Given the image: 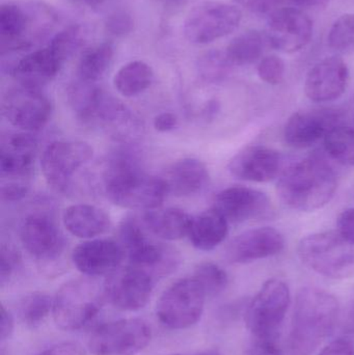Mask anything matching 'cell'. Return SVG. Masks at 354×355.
Wrapping results in <instances>:
<instances>
[{
    "mask_svg": "<svg viewBox=\"0 0 354 355\" xmlns=\"http://www.w3.org/2000/svg\"><path fill=\"white\" fill-rule=\"evenodd\" d=\"M170 355H222V354H220V352H216V350H206V352H197V354H174Z\"/></svg>",
    "mask_w": 354,
    "mask_h": 355,
    "instance_id": "cell-52",
    "label": "cell"
},
{
    "mask_svg": "<svg viewBox=\"0 0 354 355\" xmlns=\"http://www.w3.org/2000/svg\"><path fill=\"white\" fill-rule=\"evenodd\" d=\"M53 311V300L42 292H33L23 298L20 304V316L23 322L37 327L46 320Z\"/></svg>",
    "mask_w": 354,
    "mask_h": 355,
    "instance_id": "cell-34",
    "label": "cell"
},
{
    "mask_svg": "<svg viewBox=\"0 0 354 355\" xmlns=\"http://www.w3.org/2000/svg\"><path fill=\"white\" fill-rule=\"evenodd\" d=\"M64 62L47 46L27 53L10 67V73L19 85L39 89L55 78Z\"/></svg>",
    "mask_w": 354,
    "mask_h": 355,
    "instance_id": "cell-22",
    "label": "cell"
},
{
    "mask_svg": "<svg viewBox=\"0 0 354 355\" xmlns=\"http://www.w3.org/2000/svg\"><path fill=\"white\" fill-rule=\"evenodd\" d=\"M319 355H354V345L348 340L337 339L326 345Z\"/></svg>",
    "mask_w": 354,
    "mask_h": 355,
    "instance_id": "cell-45",
    "label": "cell"
},
{
    "mask_svg": "<svg viewBox=\"0 0 354 355\" xmlns=\"http://www.w3.org/2000/svg\"><path fill=\"white\" fill-rule=\"evenodd\" d=\"M266 35L274 49L284 53H294L311 41L313 22L299 8H280L274 10L268 20Z\"/></svg>",
    "mask_w": 354,
    "mask_h": 355,
    "instance_id": "cell-14",
    "label": "cell"
},
{
    "mask_svg": "<svg viewBox=\"0 0 354 355\" xmlns=\"http://www.w3.org/2000/svg\"><path fill=\"white\" fill-rule=\"evenodd\" d=\"M230 174L243 181L266 183L285 170L282 154L265 146H249L236 154L228 164Z\"/></svg>",
    "mask_w": 354,
    "mask_h": 355,
    "instance_id": "cell-16",
    "label": "cell"
},
{
    "mask_svg": "<svg viewBox=\"0 0 354 355\" xmlns=\"http://www.w3.org/2000/svg\"><path fill=\"white\" fill-rule=\"evenodd\" d=\"M93 157V148L85 141H54L42 154V173L54 190L67 193Z\"/></svg>",
    "mask_w": 354,
    "mask_h": 355,
    "instance_id": "cell-9",
    "label": "cell"
},
{
    "mask_svg": "<svg viewBox=\"0 0 354 355\" xmlns=\"http://www.w3.org/2000/svg\"><path fill=\"white\" fill-rule=\"evenodd\" d=\"M28 193V186L20 182H8L1 187V198L4 202H19Z\"/></svg>",
    "mask_w": 354,
    "mask_h": 355,
    "instance_id": "cell-42",
    "label": "cell"
},
{
    "mask_svg": "<svg viewBox=\"0 0 354 355\" xmlns=\"http://www.w3.org/2000/svg\"><path fill=\"white\" fill-rule=\"evenodd\" d=\"M154 72L143 60H134L123 66L114 76L116 91L125 97H134L149 89L153 83Z\"/></svg>",
    "mask_w": 354,
    "mask_h": 355,
    "instance_id": "cell-29",
    "label": "cell"
},
{
    "mask_svg": "<svg viewBox=\"0 0 354 355\" xmlns=\"http://www.w3.org/2000/svg\"><path fill=\"white\" fill-rule=\"evenodd\" d=\"M20 239L25 250L39 261H53L62 254L64 238L49 215L35 213L21 223Z\"/></svg>",
    "mask_w": 354,
    "mask_h": 355,
    "instance_id": "cell-17",
    "label": "cell"
},
{
    "mask_svg": "<svg viewBox=\"0 0 354 355\" xmlns=\"http://www.w3.org/2000/svg\"><path fill=\"white\" fill-rule=\"evenodd\" d=\"M151 339V327L145 320L122 319L98 327L89 347L94 355H137Z\"/></svg>",
    "mask_w": 354,
    "mask_h": 355,
    "instance_id": "cell-11",
    "label": "cell"
},
{
    "mask_svg": "<svg viewBox=\"0 0 354 355\" xmlns=\"http://www.w3.org/2000/svg\"><path fill=\"white\" fill-rule=\"evenodd\" d=\"M264 44L265 41L259 31H245L231 41L226 53L234 66H247L261 58Z\"/></svg>",
    "mask_w": 354,
    "mask_h": 355,
    "instance_id": "cell-31",
    "label": "cell"
},
{
    "mask_svg": "<svg viewBox=\"0 0 354 355\" xmlns=\"http://www.w3.org/2000/svg\"><path fill=\"white\" fill-rule=\"evenodd\" d=\"M297 254L306 266L322 277L339 281L354 277V244L338 231L303 238Z\"/></svg>",
    "mask_w": 354,
    "mask_h": 355,
    "instance_id": "cell-5",
    "label": "cell"
},
{
    "mask_svg": "<svg viewBox=\"0 0 354 355\" xmlns=\"http://www.w3.org/2000/svg\"><path fill=\"white\" fill-rule=\"evenodd\" d=\"M214 209L229 223H241L269 216L272 204L268 196L260 190L232 186L215 196Z\"/></svg>",
    "mask_w": 354,
    "mask_h": 355,
    "instance_id": "cell-15",
    "label": "cell"
},
{
    "mask_svg": "<svg viewBox=\"0 0 354 355\" xmlns=\"http://www.w3.org/2000/svg\"><path fill=\"white\" fill-rule=\"evenodd\" d=\"M85 43V31L79 25H71L56 33L49 42V47L62 62L74 55Z\"/></svg>",
    "mask_w": 354,
    "mask_h": 355,
    "instance_id": "cell-37",
    "label": "cell"
},
{
    "mask_svg": "<svg viewBox=\"0 0 354 355\" xmlns=\"http://www.w3.org/2000/svg\"><path fill=\"white\" fill-rule=\"evenodd\" d=\"M338 300L326 290L306 287L295 298L289 346L292 355H311L338 321Z\"/></svg>",
    "mask_w": 354,
    "mask_h": 355,
    "instance_id": "cell-3",
    "label": "cell"
},
{
    "mask_svg": "<svg viewBox=\"0 0 354 355\" xmlns=\"http://www.w3.org/2000/svg\"><path fill=\"white\" fill-rule=\"evenodd\" d=\"M328 46L339 54H349L354 51V14L339 17L328 33Z\"/></svg>",
    "mask_w": 354,
    "mask_h": 355,
    "instance_id": "cell-35",
    "label": "cell"
},
{
    "mask_svg": "<svg viewBox=\"0 0 354 355\" xmlns=\"http://www.w3.org/2000/svg\"><path fill=\"white\" fill-rule=\"evenodd\" d=\"M290 304V289L284 281L272 279L266 282L245 313V323L255 339H278Z\"/></svg>",
    "mask_w": 354,
    "mask_h": 355,
    "instance_id": "cell-7",
    "label": "cell"
},
{
    "mask_svg": "<svg viewBox=\"0 0 354 355\" xmlns=\"http://www.w3.org/2000/svg\"><path fill=\"white\" fill-rule=\"evenodd\" d=\"M229 233V221L215 209L193 217L188 237L202 252H210L224 242Z\"/></svg>",
    "mask_w": 354,
    "mask_h": 355,
    "instance_id": "cell-28",
    "label": "cell"
},
{
    "mask_svg": "<svg viewBox=\"0 0 354 355\" xmlns=\"http://www.w3.org/2000/svg\"><path fill=\"white\" fill-rule=\"evenodd\" d=\"M293 1L301 6H307V8H320V6H326L330 0H293Z\"/></svg>",
    "mask_w": 354,
    "mask_h": 355,
    "instance_id": "cell-49",
    "label": "cell"
},
{
    "mask_svg": "<svg viewBox=\"0 0 354 355\" xmlns=\"http://www.w3.org/2000/svg\"><path fill=\"white\" fill-rule=\"evenodd\" d=\"M209 178L207 166L201 160L184 158L172 164L163 179L170 193L177 196H191L207 187Z\"/></svg>",
    "mask_w": 354,
    "mask_h": 355,
    "instance_id": "cell-26",
    "label": "cell"
},
{
    "mask_svg": "<svg viewBox=\"0 0 354 355\" xmlns=\"http://www.w3.org/2000/svg\"><path fill=\"white\" fill-rule=\"evenodd\" d=\"M240 10L224 2L207 1L195 6L184 21L185 37L204 45L232 33L240 24Z\"/></svg>",
    "mask_w": 354,
    "mask_h": 355,
    "instance_id": "cell-10",
    "label": "cell"
},
{
    "mask_svg": "<svg viewBox=\"0 0 354 355\" xmlns=\"http://www.w3.org/2000/svg\"><path fill=\"white\" fill-rule=\"evenodd\" d=\"M239 3L257 14H267L274 12L280 0H236Z\"/></svg>",
    "mask_w": 354,
    "mask_h": 355,
    "instance_id": "cell-46",
    "label": "cell"
},
{
    "mask_svg": "<svg viewBox=\"0 0 354 355\" xmlns=\"http://www.w3.org/2000/svg\"><path fill=\"white\" fill-rule=\"evenodd\" d=\"M337 231L354 244V208L346 209L338 217Z\"/></svg>",
    "mask_w": 354,
    "mask_h": 355,
    "instance_id": "cell-43",
    "label": "cell"
},
{
    "mask_svg": "<svg viewBox=\"0 0 354 355\" xmlns=\"http://www.w3.org/2000/svg\"><path fill=\"white\" fill-rule=\"evenodd\" d=\"M193 217L180 208L155 209L143 215V225L160 239L176 241L188 236Z\"/></svg>",
    "mask_w": 354,
    "mask_h": 355,
    "instance_id": "cell-27",
    "label": "cell"
},
{
    "mask_svg": "<svg viewBox=\"0 0 354 355\" xmlns=\"http://www.w3.org/2000/svg\"><path fill=\"white\" fill-rule=\"evenodd\" d=\"M103 181L108 198L126 209L155 210L170 193L163 178L145 174L136 156L129 151L116 152L112 156Z\"/></svg>",
    "mask_w": 354,
    "mask_h": 355,
    "instance_id": "cell-1",
    "label": "cell"
},
{
    "mask_svg": "<svg viewBox=\"0 0 354 355\" xmlns=\"http://www.w3.org/2000/svg\"><path fill=\"white\" fill-rule=\"evenodd\" d=\"M336 114L328 112H299L289 118L284 130L285 141L290 147L307 149L324 139L336 127Z\"/></svg>",
    "mask_w": 354,
    "mask_h": 355,
    "instance_id": "cell-23",
    "label": "cell"
},
{
    "mask_svg": "<svg viewBox=\"0 0 354 355\" xmlns=\"http://www.w3.org/2000/svg\"><path fill=\"white\" fill-rule=\"evenodd\" d=\"M206 297L203 288L195 277L179 279L160 296L156 315L168 329H189L201 319Z\"/></svg>",
    "mask_w": 354,
    "mask_h": 355,
    "instance_id": "cell-8",
    "label": "cell"
},
{
    "mask_svg": "<svg viewBox=\"0 0 354 355\" xmlns=\"http://www.w3.org/2000/svg\"><path fill=\"white\" fill-rule=\"evenodd\" d=\"M285 238L274 227L247 230L239 234L227 246L226 257L233 264H247L280 254Z\"/></svg>",
    "mask_w": 354,
    "mask_h": 355,
    "instance_id": "cell-18",
    "label": "cell"
},
{
    "mask_svg": "<svg viewBox=\"0 0 354 355\" xmlns=\"http://www.w3.org/2000/svg\"><path fill=\"white\" fill-rule=\"evenodd\" d=\"M37 141L26 131L8 132L0 145V171L2 177L22 179L30 176L35 164Z\"/></svg>",
    "mask_w": 354,
    "mask_h": 355,
    "instance_id": "cell-21",
    "label": "cell"
},
{
    "mask_svg": "<svg viewBox=\"0 0 354 355\" xmlns=\"http://www.w3.org/2000/svg\"><path fill=\"white\" fill-rule=\"evenodd\" d=\"M114 55V46L108 42L87 50L79 60V79L91 83L101 79L109 69Z\"/></svg>",
    "mask_w": 354,
    "mask_h": 355,
    "instance_id": "cell-30",
    "label": "cell"
},
{
    "mask_svg": "<svg viewBox=\"0 0 354 355\" xmlns=\"http://www.w3.org/2000/svg\"><path fill=\"white\" fill-rule=\"evenodd\" d=\"M249 355H285L278 340L255 339L249 347Z\"/></svg>",
    "mask_w": 354,
    "mask_h": 355,
    "instance_id": "cell-41",
    "label": "cell"
},
{
    "mask_svg": "<svg viewBox=\"0 0 354 355\" xmlns=\"http://www.w3.org/2000/svg\"><path fill=\"white\" fill-rule=\"evenodd\" d=\"M57 21L53 8L44 3L2 4L0 8L1 56L30 49L50 35Z\"/></svg>",
    "mask_w": 354,
    "mask_h": 355,
    "instance_id": "cell-4",
    "label": "cell"
},
{
    "mask_svg": "<svg viewBox=\"0 0 354 355\" xmlns=\"http://www.w3.org/2000/svg\"><path fill=\"white\" fill-rule=\"evenodd\" d=\"M14 331V318L12 313L1 306V319H0V340L6 341Z\"/></svg>",
    "mask_w": 354,
    "mask_h": 355,
    "instance_id": "cell-48",
    "label": "cell"
},
{
    "mask_svg": "<svg viewBox=\"0 0 354 355\" xmlns=\"http://www.w3.org/2000/svg\"><path fill=\"white\" fill-rule=\"evenodd\" d=\"M125 250L121 244L108 239H89L73 250L72 261L87 277L109 275L120 267Z\"/></svg>",
    "mask_w": 354,
    "mask_h": 355,
    "instance_id": "cell-20",
    "label": "cell"
},
{
    "mask_svg": "<svg viewBox=\"0 0 354 355\" xmlns=\"http://www.w3.org/2000/svg\"><path fill=\"white\" fill-rule=\"evenodd\" d=\"M71 1H73V2H82V0H71Z\"/></svg>",
    "mask_w": 354,
    "mask_h": 355,
    "instance_id": "cell-53",
    "label": "cell"
},
{
    "mask_svg": "<svg viewBox=\"0 0 354 355\" xmlns=\"http://www.w3.org/2000/svg\"><path fill=\"white\" fill-rule=\"evenodd\" d=\"M39 355H87L80 344L75 342H62L42 352Z\"/></svg>",
    "mask_w": 354,
    "mask_h": 355,
    "instance_id": "cell-44",
    "label": "cell"
},
{
    "mask_svg": "<svg viewBox=\"0 0 354 355\" xmlns=\"http://www.w3.org/2000/svg\"><path fill=\"white\" fill-rule=\"evenodd\" d=\"M105 29L110 35L122 37L129 35L134 27V20L130 12L118 8L107 15L105 19Z\"/></svg>",
    "mask_w": 354,
    "mask_h": 355,
    "instance_id": "cell-39",
    "label": "cell"
},
{
    "mask_svg": "<svg viewBox=\"0 0 354 355\" xmlns=\"http://www.w3.org/2000/svg\"><path fill=\"white\" fill-rule=\"evenodd\" d=\"M349 83V69L338 56L316 64L306 77L305 93L317 103L332 102L342 97Z\"/></svg>",
    "mask_w": 354,
    "mask_h": 355,
    "instance_id": "cell-19",
    "label": "cell"
},
{
    "mask_svg": "<svg viewBox=\"0 0 354 355\" xmlns=\"http://www.w3.org/2000/svg\"><path fill=\"white\" fill-rule=\"evenodd\" d=\"M286 67L284 60L276 55L264 58L258 66L260 79L268 85H278L284 80Z\"/></svg>",
    "mask_w": 354,
    "mask_h": 355,
    "instance_id": "cell-38",
    "label": "cell"
},
{
    "mask_svg": "<svg viewBox=\"0 0 354 355\" xmlns=\"http://www.w3.org/2000/svg\"><path fill=\"white\" fill-rule=\"evenodd\" d=\"M337 188L338 179L334 168L322 156L313 155L285 168L276 191L289 208L312 212L328 205Z\"/></svg>",
    "mask_w": 354,
    "mask_h": 355,
    "instance_id": "cell-2",
    "label": "cell"
},
{
    "mask_svg": "<svg viewBox=\"0 0 354 355\" xmlns=\"http://www.w3.org/2000/svg\"><path fill=\"white\" fill-rule=\"evenodd\" d=\"M129 265L149 273L154 279L166 277L176 270L181 262L175 248L152 241L145 237L125 250Z\"/></svg>",
    "mask_w": 354,
    "mask_h": 355,
    "instance_id": "cell-24",
    "label": "cell"
},
{
    "mask_svg": "<svg viewBox=\"0 0 354 355\" xmlns=\"http://www.w3.org/2000/svg\"><path fill=\"white\" fill-rule=\"evenodd\" d=\"M153 125L158 132H170L178 126V118L172 112H162L155 116Z\"/></svg>",
    "mask_w": 354,
    "mask_h": 355,
    "instance_id": "cell-47",
    "label": "cell"
},
{
    "mask_svg": "<svg viewBox=\"0 0 354 355\" xmlns=\"http://www.w3.org/2000/svg\"><path fill=\"white\" fill-rule=\"evenodd\" d=\"M233 66L234 64L229 60L226 51L210 50L197 58V71L202 80L218 83L230 75Z\"/></svg>",
    "mask_w": 354,
    "mask_h": 355,
    "instance_id": "cell-33",
    "label": "cell"
},
{
    "mask_svg": "<svg viewBox=\"0 0 354 355\" xmlns=\"http://www.w3.org/2000/svg\"><path fill=\"white\" fill-rule=\"evenodd\" d=\"M51 112V102L39 89L19 85L10 89L2 100L6 120L26 132L42 130L49 122Z\"/></svg>",
    "mask_w": 354,
    "mask_h": 355,
    "instance_id": "cell-12",
    "label": "cell"
},
{
    "mask_svg": "<svg viewBox=\"0 0 354 355\" xmlns=\"http://www.w3.org/2000/svg\"><path fill=\"white\" fill-rule=\"evenodd\" d=\"M218 102L215 100H211V101L208 102L207 105H206L205 110H204V116H205L206 119H211L215 116L216 112H218Z\"/></svg>",
    "mask_w": 354,
    "mask_h": 355,
    "instance_id": "cell-50",
    "label": "cell"
},
{
    "mask_svg": "<svg viewBox=\"0 0 354 355\" xmlns=\"http://www.w3.org/2000/svg\"><path fill=\"white\" fill-rule=\"evenodd\" d=\"M104 297V288L101 291L89 279L69 282L58 290L53 298L54 321L64 331H79L97 316Z\"/></svg>",
    "mask_w": 354,
    "mask_h": 355,
    "instance_id": "cell-6",
    "label": "cell"
},
{
    "mask_svg": "<svg viewBox=\"0 0 354 355\" xmlns=\"http://www.w3.org/2000/svg\"><path fill=\"white\" fill-rule=\"evenodd\" d=\"M197 283L203 288L206 296L214 297L226 290L229 277L226 271L211 262L202 263L195 268L193 275Z\"/></svg>",
    "mask_w": 354,
    "mask_h": 355,
    "instance_id": "cell-36",
    "label": "cell"
},
{
    "mask_svg": "<svg viewBox=\"0 0 354 355\" xmlns=\"http://www.w3.org/2000/svg\"><path fill=\"white\" fill-rule=\"evenodd\" d=\"M64 227L75 237L95 239L109 231V215L99 207L77 204L68 207L62 214Z\"/></svg>",
    "mask_w": 354,
    "mask_h": 355,
    "instance_id": "cell-25",
    "label": "cell"
},
{
    "mask_svg": "<svg viewBox=\"0 0 354 355\" xmlns=\"http://www.w3.org/2000/svg\"><path fill=\"white\" fill-rule=\"evenodd\" d=\"M106 1L107 0H82V2H85L89 8H97V6H102Z\"/></svg>",
    "mask_w": 354,
    "mask_h": 355,
    "instance_id": "cell-51",
    "label": "cell"
},
{
    "mask_svg": "<svg viewBox=\"0 0 354 355\" xmlns=\"http://www.w3.org/2000/svg\"><path fill=\"white\" fill-rule=\"evenodd\" d=\"M324 149L332 159L342 166H354V128L336 126L324 139Z\"/></svg>",
    "mask_w": 354,
    "mask_h": 355,
    "instance_id": "cell-32",
    "label": "cell"
},
{
    "mask_svg": "<svg viewBox=\"0 0 354 355\" xmlns=\"http://www.w3.org/2000/svg\"><path fill=\"white\" fill-rule=\"evenodd\" d=\"M20 263V257L17 254L16 250L6 246L1 248V258H0V285L3 287Z\"/></svg>",
    "mask_w": 354,
    "mask_h": 355,
    "instance_id": "cell-40",
    "label": "cell"
},
{
    "mask_svg": "<svg viewBox=\"0 0 354 355\" xmlns=\"http://www.w3.org/2000/svg\"><path fill=\"white\" fill-rule=\"evenodd\" d=\"M154 283L155 279L149 273L129 265L108 275L104 293L114 308L135 312L147 306L153 293Z\"/></svg>",
    "mask_w": 354,
    "mask_h": 355,
    "instance_id": "cell-13",
    "label": "cell"
}]
</instances>
